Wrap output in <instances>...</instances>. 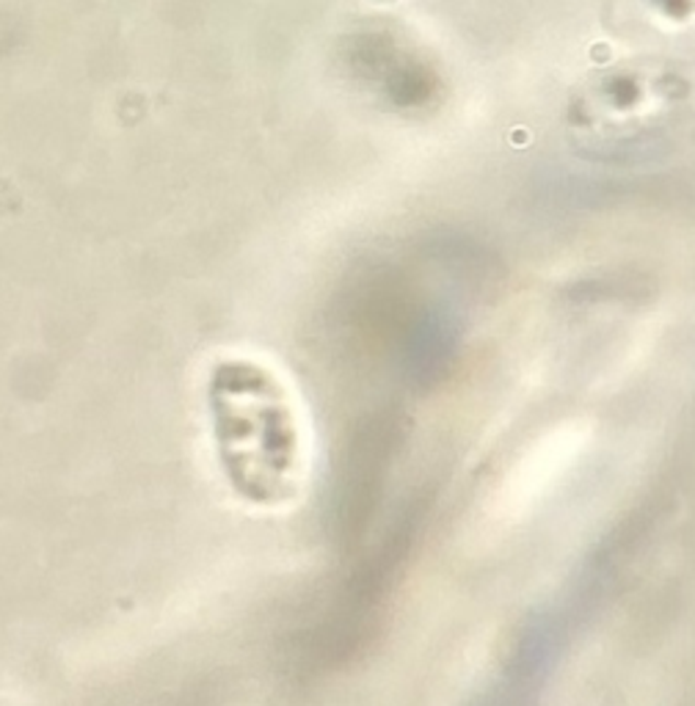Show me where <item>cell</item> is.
Returning a JSON list of instances; mask_svg holds the SVG:
<instances>
[{"instance_id": "6da1fadb", "label": "cell", "mask_w": 695, "mask_h": 706, "mask_svg": "<svg viewBox=\"0 0 695 706\" xmlns=\"http://www.w3.org/2000/svg\"><path fill=\"white\" fill-rule=\"evenodd\" d=\"M207 419L232 491L257 508L288 506L306 472L301 412L282 375L265 362L230 357L207 379Z\"/></svg>"}]
</instances>
